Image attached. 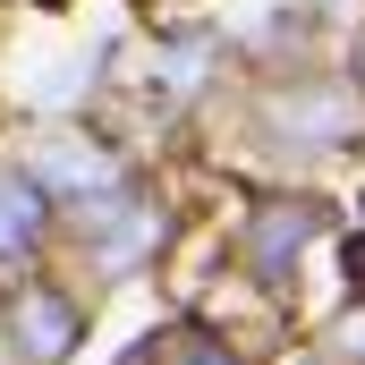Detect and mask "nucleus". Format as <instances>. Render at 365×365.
I'll return each instance as SVG.
<instances>
[{"label":"nucleus","instance_id":"3","mask_svg":"<svg viewBox=\"0 0 365 365\" xmlns=\"http://www.w3.org/2000/svg\"><path fill=\"white\" fill-rule=\"evenodd\" d=\"M323 230V212L297 195V204H264L255 212V238H247V255H255V272L264 280H289V264H297V247Z\"/></svg>","mask_w":365,"mask_h":365},{"label":"nucleus","instance_id":"9","mask_svg":"<svg viewBox=\"0 0 365 365\" xmlns=\"http://www.w3.org/2000/svg\"><path fill=\"white\" fill-rule=\"evenodd\" d=\"M349 289H365V230L349 238Z\"/></svg>","mask_w":365,"mask_h":365},{"label":"nucleus","instance_id":"5","mask_svg":"<svg viewBox=\"0 0 365 365\" xmlns=\"http://www.w3.org/2000/svg\"><path fill=\"white\" fill-rule=\"evenodd\" d=\"M34 230H43V179H26V170H0V255H17Z\"/></svg>","mask_w":365,"mask_h":365},{"label":"nucleus","instance_id":"10","mask_svg":"<svg viewBox=\"0 0 365 365\" xmlns=\"http://www.w3.org/2000/svg\"><path fill=\"white\" fill-rule=\"evenodd\" d=\"M357 68H365V43H357Z\"/></svg>","mask_w":365,"mask_h":365},{"label":"nucleus","instance_id":"11","mask_svg":"<svg viewBox=\"0 0 365 365\" xmlns=\"http://www.w3.org/2000/svg\"><path fill=\"white\" fill-rule=\"evenodd\" d=\"M357 349H365V331H357Z\"/></svg>","mask_w":365,"mask_h":365},{"label":"nucleus","instance_id":"6","mask_svg":"<svg viewBox=\"0 0 365 365\" xmlns=\"http://www.w3.org/2000/svg\"><path fill=\"white\" fill-rule=\"evenodd\" d=\"M43 187H77V195H93V187H110V153H86V145H60V153H43V170H34Z\"/></svg>","mask_w":365,"mask_h":365},{"label":"nucleus","instance_id":"1","mask_svg":"<svg viewBox=\"0 0 365 365\" xmlns=\"http://www.w3.org/2000/svg\"><path fill=\"white\" fill-rule=\"evenodd\" d=\"M86 238H93V264L102 272H136L162 247V212H145L128 195H102V204H86Z\"/></svg>","mask_w":365,"mask_h":365},{"label":"nucleus","instance_id":"8","mask_svg":"<svg viewBox=\"0 0 365 365\" xmlns=\"http://www.w3.org/2000/svg\"><path fill=\"white\" fill-rule=\"evenodd\" d=\"M204 51H212V43H179V51H170V60H162V68H170V102H179V93H195V77H204Z\"/></svg>","mask_w":365,"mask_h":365},{"label":"nucleus","instance_id":"4","mask_svg":"<svg viewBox=\"0 0 365 365\" xmlns=\"http://www.w3.org/2000/svg\"><path fill=\"white\" fill-rule=\"evenodd\" d=\"M272 119L289 128V145H340V136L357 128V102H349V93H331V86H306V93H289Z\"/></svg>","mask_w":365,"mask_h":365},{"label":"nucleus","instance_id":"7","mask_svg":"<svg viewBox=\"0 0 365 365\" xmlns=\"http://www.w3.org/2000/svg\"><path fill=\"white\" fill-rule=\"evenodd\" d=\"M153 365H238V357L212 331H153Z\"/></svg>","mask_w":365,"mask_h":365},{"label":"nucleus","instance_id":"2","mask_svg":"<svg viewBox=\"0 0 365 365\" xmlns=\"http://www.w3.org/2000/svg\"><path fill=\"white\" fill-rule=\"evenodd\" d=\"M9 331H17V357L26 365H60L68 349H77V306H68L60 289H17Z\"/></svg>","mask_w":365,"mask_h":365}]
</instances>
